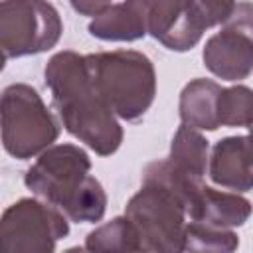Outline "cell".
<instances>
[{
  "instance_id": "6da1fadb",
  "label": "cell",
  "mask_w": 253,
  "mask_h": 253,
  "mask_svg": "<svg viewBox=\"0 0 253 253\" xmlns=\"http://www.w3.org/2000/svg\"><path fill=\"white\" fill-rule=\"evenodd\" d=\"M43 77L65 130L99 156L115 154L123 142V126L97 93L85 55L71 49L51 55Z\"/></svg>"
},
{
  "instance_id": "7a4b0ae2",
  "label": "cell",
  "mask_w": 253,
  "mask_h": 253,
  "mask_svg": "<svg viewBox=\"0 0 253 253\" xmlns=\"http://www.w3.org/2000/svg\"><path fill=\"white\" fill-rule=\"evenodd\" d=\"M91 158L75 144L45 148L26 170L24 184L40 200L59 208L71 221H101L107 210V194L101 182L89 174Z\"/></svg>"
},
{
  "instance_id": "3957f363",
  "label": "cell",
  "mask_w": 253,
  "mask_h": 253,
  "mask_svg": "<svg viewBox=\"0 0 253 253\" xmlns=\"http://www.w3.org/2000/svg\"><path fill=\"white\" fill-rule=\"evenodd\" d=\"M89 75L101 99L125 121H138L156 97L152 61L134 49H115L85 55Z\"/></svg>"
},
{
  "instance_id": "277c9868",
  "label": "cell",
  "mask_w": 253,
  "mask_h": 253,
  "mask_svg": "<svg viewBox=\"0 0 253 253\" xmlns=\"http://www.w3.org/2000/svg\"><path fill=\"white\" fill-rule=\"evenodd\" d=\"M2 144L16 160H28L49 148L59 136V123L40 93L26 83L2 91Z\"/></svg>"
},
{
  "instance_id": "5b68a950",
  "label": "cell",
  "mask_w": 253,
  "mask_h": 253,
  "mask_svg": "<svg viewBox=\"0 0 253 253\" xmlns=\"http://www.w3.org/2000/svg\"><path fill=\"white\" fill-rule=\"evenodd\" d=\"M125 215L132 221L142 251H184L186 206L164 184L142 180V188L126 202Z\"/></svg>"
},
{
  "instance_id": "8992f818",
  "label": "cell",
  "mask_w": 253,
  "mask_h": 253,
  "mask_svg": "<svg viewBox=\"0 0 253 253\" xmlns=\"http://www.w3.org/2000/svg\"><path fill=\"white\" fill-rule=\"evenodd\" d=\"M63 22L47 0H2L0 47L4 59L43 53L59 42Z\"/></svg>"
},
{
  "instance_id": "52a82bcc",
  "label": "cell",
  "mask_w": 253,
  "mask_h": 253,
  "mask_svg": "<svg viewBox=\"0 0 253 253\" xmlns=\"http://www.w3.org/2000/svg\"><path fill=\"white\" fill-rule=\"evenodd\" d=\"M67 233V215L45 200L22 198L6 208L0 221L2 247L10 253H51Z\"/></svg>"
},
{
  "instance_id": "ba28073f",
  "label": "cell",
  "mask_w": 253,
  "mask_h": 253,
  "mask_svg": "<svg viewBox=\"0 0 253 253\" xmlns=\"http://www.w3.org/2000/svg\"><path fill=\"white\" fill-rule=\"evenodd\" d=\"M144 16L148 34L172 51L192 49L206 32L194 0H130Z\"/></svg>"
},
{
  "instance_id": "9c48e42d",
  "label": "cell",
  "mask_w": 253,
  "mask_h": 253,
  "mask_svg": "<svg viewBox=\"0 0 253 253\" xmlns=\"http://www.w3.org/2000/svg\"><path fill=\"white\" fill-rule=\"evenodd\" d=\"M208 174L219 188L233 192L253 190V140L249 136H225L211 148Z\"/></svg>"
},
{
  "instance_id": "30bf717a",
  "label": "cell",
  "mask_w": 253,
  "mask_h": 253,
  "mask_svg": "<svg viewBox=\"0 0 253 253\" xmlns=\"http://www.w3.org/2000/svg\"><path fill=\"white\" fill-rule=\"evenodd\" d=\"M202 59L215 77L241 81L253 71V42L229 28H221L208 38Z\"/></svg>"
},
{
  "instance_id": "8fae6325",
  "label": "cell",
  "mask_w": 253,
  "mask_h": 253,
  "mask_svg": "<svg viewBox=\"0 0 253 253\" xmlns=\"http://www.w3.org/2000/svg\"><path fill=\"white\" fill-rule=\"evenodd\" d=\"M253 211V206L247 198L237 192H221L211 186H202L190 200L186 213L190 221H200L213 227H239L243 225Z\"/></svg>"
},
{
  "instance_id": "7c38bea8",
  "label": "cell",
  "mask_w": 253,
  "mask_h": 253,
  "mask_svg": "<svg viewBox=\"0 0 253 253\" xmlns=\"http://www.w3.org/2000/svg\"><path fill=\"white\" fill-rule=\"evenodd\" d=\"M223 87H219L211 79H192L184 85L180 93V119L184 125L194 126L198 130H217V99Z\"/></svg>"
},
{
  "instance_id": "4fadbf2b",
  "label": "cell",
  "mask_w": 253,
  "mask_h": 253,
  "mask_svg": "<svg viewBox=\"0 0 253 253\" xmlns=\"http://www.w3.org/2000/svg\"><path fill=\"white\" fill-rule=\"evenodd\" d=\"M208 150H210V142L206 140V136L198 128L182 123L172 138L170 154L166 162L182 178L202 184L208 162H210Z\"/></svg>"
},
{
  "instance_id": "5bb4252c",
  "label": "cell",
  "mask_w": 253,
  "mask_h": 253,
  "mask_svg": "<svg viewBox=\"0 0 253 253\" xmlns=\"http://www.w3.org/2000/svg\"><path fill=\"white\" fill-rule=\"evenodd\" d=\"M87 30L93 38L103 42H136L148 34L142 12L130 0L113 4L103 14L95 16Z\"/></svg>"
},
{
  "instance_id": "9a60e30c",
  "label": "cell",
  "mask_w": 253,
  "mask_h": 253,
  "mask_svg": "<svg viewBox=\"0 0 253 253\" xmlns=\"http://www.w3.org/2000/svg\"><path fill=\"white\" fill-rule=\"evenodd\" d=\"M87 251H142L140 237L132 221L123 217H113L111 221L95 227L85 237Z\"/></svg>"
},
{
  "instance_id": "2e32d148",
  "label": "cell",
  "mask_w": 253,
  "mask_h": 253,
  "mask_svg": "<svg viewBox=\"0 0 253 253\" xmlns=\"http://www.w3.org/2000/svg\"><path fill=\"white\" fill-rule=\"evenodd\" d=\"M219 126H251L253 125V89L245 85L223 87L217 99Z\"/></svg>"
},
{
  "instance_id": "e0dca14e",
  "label": "cell",
  "mask_w": 253,
  "mask_h": 253,
  "mask_svg": "<svg viewBox=\"0 0 253 253\" xmlns=\"http://www.w3.org/2000/svg\"><path fill=\"white\" fill-rule=\"evenodd\" d=\"M239 245L237 235L225 227H213L200 221L186 223L184 251H235Z\"/></svg>"
},
{
  "instance_id": "ac0fdd59",
  "label": "cell",
  "mask_w": 253,
  "mask_h": 253,
  "mask_svg": "<svg viewBox=\"0 0 253 253\" xmlns=\"http://www.w3.org/2000/svg\"><path fill=\"white\" fill-rule=\"evenodd\" d=\"M196 2V10H198V16L204 24V28H213L217 24H223L233 8H235V0H194Z\"/></svg>"
},
{
  "instance_id": "d6986e66",
  "label": "cell",
  "mask_w": 253,
  "mask_h": 253,
  "mask_svg": "<svg viewBox=\"0 0 253 253\" xmlns=\"http://www.w3.org/2000/svg\"><path fill=\"white\" fill-rule=\"evenodd\" d=\"M223 28H229L253 42V2H237L231 16L223 22Z\"/></svg>"
},
{
  "instance_id": "ffe728a7",
  "label": "cell",
  "mask_w": 253,
  "mask_h": 253,
  "mask_svg": "<svg viewBox=\"0 0 253 253\" xmlns=\"http://www.w3.org/2000/svg\"><path fill=\"white\" fill-rule=\"evenodd\" d=\"M69 4L81 16H93V18L99 16V14H103L107 8L113 6L111 0H69Z\"/></svg>"
},
{
  "instance_id": "44dd1931",
  "label": "cell",
  "mask_w": 253,
  "mask_h": 253,
  "mask_svg": "<svg viewBox=\"0 0 253 253\" xmlns=\"http://www.w3.org/2000/svg\"><path fill=\"white\" fill-rule=\"evenodd\" d=\"M247 136H249V138H251V140H253V125H251V126H249V134H247Z\"/></svg>"
}]
</instances>
